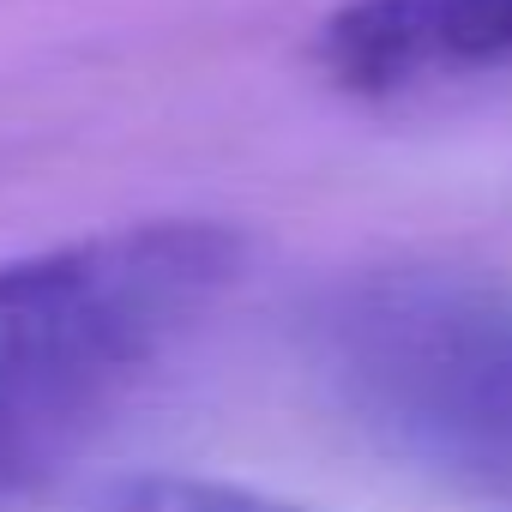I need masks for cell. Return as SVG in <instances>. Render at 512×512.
Returning a JSON list of instances; mask_svg holds the SVG:
<instances>
[{"mask_svg": "<svg viewBox=\"0 0 512 512\" xmlns=\"http://www.w3.org/2000/svg\"><path fill=\"white\" fill-rule=\"evenodd\" d=\"M241 278L205 217L97 229L0 260V494L151 374Z\"/></svg>", "mask_w": 512, "mask_h": 512, "instance_id": "1", "label": "cell"}, {"mask_svg": "<svg viewBox=\"0 0 512 512\" xmlns=\"http://www.w3.org/2000/svg\"><path fill=\"white\" fill-rule=\"evenodd\" d=\"M338 404L404 464L512 512V290L446 266H386L314 314Z\"/></svg>", "mask_w": 512, "mask_h": 512, "instance_id": "2", "label": "cell"}, {"mask_svg": "<svg viewBox=\"0 0 512 512\" xmlns=\"http://www.w3.org/2000/svg\"><path fill=\"white\" fill-rule=\"evenodd\" d=\"M314 55L344 97L398 103L512 73V0H344Z\"/></svg>", "mask_w": 512, "mask_h": 512, "instance_id": "3", "label": "cell"}, {"mask_svg": "<svg viewBox=\"0 0 512 512\" xmlns=\"http://www.w3.org/2000/svg\"><path fill=\"white\" fill-rule=\"evenodd\" d=\"M121 512H302V506L266 500L235 482H205V476H145L127 488Z\"/></svg>", "mask_w": 512, "mask_h": 512, "instance_id": "4", "label": "cell"}]
</instances>
